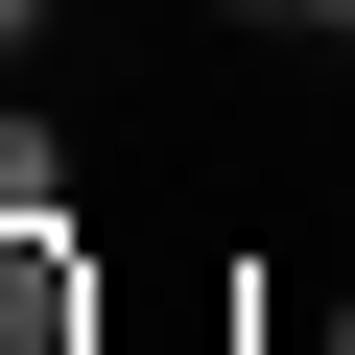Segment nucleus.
I'll use <instances>...</instances> for the list:
<instances>
[{
	"label": "nucleus",
	"instance_id": "20e7f679",
	"mask_svg": "<svg viewBox=\"0 0 355 355\" xmlns=\"http://www.w3.org/2000/svg\"><path fill=\"white\" fill-rule=\"evenodd\" d=\"M0 48H48V0H0Z\"/></svg>",
	"mask_w": 355,
	"mask_h": 355
},
{
	"label": "nucleus",
	"instance_id": "39448f33",
	"mask_svg": "<svg viewBox=\"0 0 355 355\" xmlns=\"http://www.w3.org/2000/svg\"><path fill=\"white\" fill-rule=\"evenodd\" d=\"M308 48H355V0H308Z\"/></svg>",
	"mask_w": 355,
	"mask_h": 355
},
{
	"label": "nucleus",
	"instance_id": "f03ea898",
	"mask_svg": "<svg viewBox=\"0 0 355 355\" xmlns=\"http://www.w3.org/2000/svg\"><path fill=\"white\" fill-rule=\"evenodd\" d=\"M71 214V119H24V95H0V237H48Z\"/></svg>",
	"mask_w": 355,
	"mask_h": 355
},
{
	"label": "nucleus",
	"instance_id": "7ed1b4c3",
	"mask_svg": "<svg viewBox=\"0 0 355 355\" xmlns=\"http://www.w3.org/2000/svg\"><path fill=\"white\" fill-rule=\"evenodd\" d=\"M190 24H308V0H190Z\"/></svg>",
	"mask_w": 355,
	"mask_h": 355
},
{
	"label": "nucleus",
	"instance_id": "f257e3e1",
	"mask_svg": "<svg viewBox=\"0 0 355 355\" xmlns=\"http://www.w3.org/2000/svg\"><path fill=\"white\" fill-rule=\"evenodd\" d=\"M0 355H119V284H95L71 214H48V237H0Z\"/></svg>",
	"mask_w": 355,
	"mask_h": 355
}]
</instances>
